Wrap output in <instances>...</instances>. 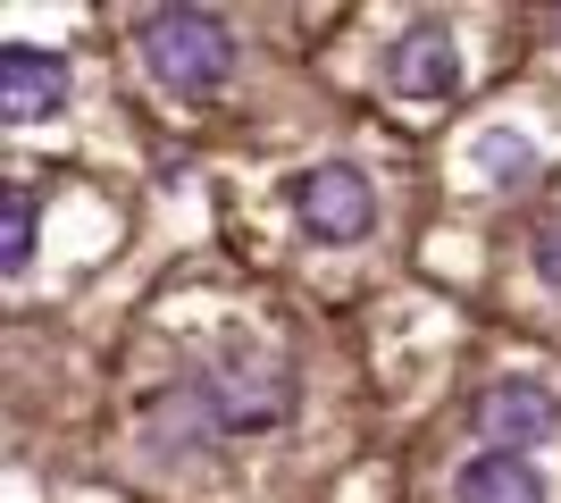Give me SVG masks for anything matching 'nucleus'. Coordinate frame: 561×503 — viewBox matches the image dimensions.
Here are the masks:
<instances>
[{
    "instance_id": "10",
    "label": "nucleus",
    "mask_w": 561,
    "mask_h": 503,
    "mask_svg": "<svg viewBox=\"0 0 561 503\" xmlns=\"http://www.w3.org/2000/svg\"><path fill=\"white\" fill-rule=\"evenodd\" d=\"M528 261H537L545 286H561V218H537V236H528Z\"/></svg>"
},
{
    "instance_id": "2",
    "label": "nucleus",
    "mask_w": 561,
    "mask_h": 503,
    "mask_svg": "<svg viewBox=\"0 0 561 503\" xmlns=\"http://www.w3.org/2000/svg\"><path fill=\"white\" fill-rule=\"evenodd\" d=\"M193 411L218 436H268L294 411V369L268 344H227V353H210V369L193 386Z\"/></svg>"
},
{
    "instance_id": "8",
    "label": "nucleus",
    "mask_w": 561,
    "mask_h": 503,
    "mask_svg": "<svg viewBox=\"0 0 561 503\" xmlns=\"http://www.w3.org/2000/svg\"><path fill=\"white\" fill-rule=\"evenodd\" d=\"M25 261H34V193L9 185V193H0V268L18 277Z\"/></svg>"
},
{
    "instance_id": "6",
    "label": "nucleus",
    "mask_w": 561,
    "mask_h": 503,
    "mask_svg": "<svg viewBox=\"0 0 561 503\" xmlns=\"http://www.w3.org/2000/svg\"><path fill=\"white\" fill-rule=\"evenodd\" d=\"M486 428L503 436V445H537V436H553V428H561L553 386H537V378H503V386L486 395Z\"/></svg>"
},
{
    "instance_id": "1",
    "label": "nucleus",
    "mask_w": 561,
    "mask_h": 503,
    "mask_svg": "<svg viewBox=\"0 0 561 503\" xmlns=\"http://www.w3.org/2000/svg\"><path fill=\"white\" fill-rule=\"evenodd\" d=\"M135 50L176 101H210L234 76V25L218 18V9H142Z\"/></svg>"
},
{
    "instance_id": "9",
    "label": "nucleus",
    "mask_w": 561,
    "mask_h": 503,
    "mask_svg": "<svg viewBox=\"0 0 561 503\" xmlns=\"http://www.w3.org/2000/svg\"><path fill=\"white\" fill-rule=\"evenodd\" d=\"M478 160H486V176H503V185H519V176L537 168V151L519 144V135H486V144H478Z\"/></svg>"
},
{
    "instance_id": "3",
    "label": "nucleus",
    "mask_w": 561,
    "mask_h": 503,
    "mask_svg": "<svg viewBox=\"0 0 561 503\" xmlns=\"http://www.w3.org/2000/svg\"><path fill=\"white\" fill-rule=\"evenodd\" d=\"M294 210H302V227L319 243H360L377 227V193H369V176L352 160H328V168H310L302 185H294Z\"/></svg>"
},
{
    "instance_id": "4",
    "label": "nucleus",
    "mask_w": 561,
    "mask_h": 503,
    "mask_svg": "<svg viewBox=\"0 0 561 503\" xmlns=\"http://www.w3.org/2000/svg\"><path fill=\"white\" fill-rule=\"evenodd\" d=\"M453 84H461V50H453V25L445 18H420L394 50H386V93H402V101H445Z\"/></svg>"
},
{
    "instance_id": "5",
    "label": "nucleus",
    "mask_w": 561,
    "mask_h": 503,
    "mask_svg": "<svg viewBox=\"0 0 561 503\" xmlns=\"http://www.w3.org/2000/svg\"><path fill=\"white\" fill-rule=\"evenodd\" d=\"M59 101H68V59H59V50H43V43L0 50V110H9V118H43Z\"/></svg>"
},
{
    "instance_id": "7",
    "label": "nucleus",
    "mask_w": 561,
    "mask_h": 503,
    "mask_svg": "<svg viewBox=\"0 0 561 503\" xmlns=\"http://www.w3.org/2000/svg\"><path fill=\"white\" fill-rule=\"evenodd\" d=\"M461 503H545V479L519 454H478L461 470Z\"/></svg>"
}]
</instances>
